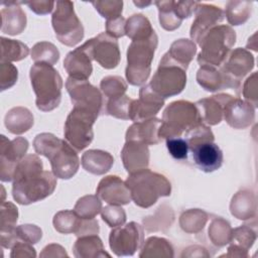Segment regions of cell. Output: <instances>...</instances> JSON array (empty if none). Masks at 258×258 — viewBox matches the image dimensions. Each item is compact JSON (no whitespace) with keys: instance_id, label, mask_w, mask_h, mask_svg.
Listing matches in <instances>:
<instances>
[{"instance_id":"19","label":"cell","mask_w":258,"mask_h":258,"mask_svg":"<svg viewBox=\"0 0 258 258\" xmlns=\"http://www.w3.org/2000/svg\"><path fill=\"white\" fill-rule=\"evenodd\" d=\"M93 57L104 69H115L121 58L119 44L116 38L102 32L92 38Z\"/></svg>"},{"instance_id":"38","label":"cell","mask_w":258,"mask_h":258,"mask_svg":"<svg viewBox=\"0 0 258 258\" xmlns=\"http://www.w3.org/2000/svg\"><path fill=\"white\" fill-rule=\"evenodd\" d=\"M82 218L75 212L70 210H64L56 213L53 217V227L61 234H76L80 225Z\"/></svg>"},{"instance_id":"7","label":"cell","mask_w":258,"mask_h":258,"mask_svg":"<svg viewBox=\"0 0 258 258\" xmlns=\"http://www.w3.org/2000/svg\"><path fill=\"white\" fill-rule=\"evenodd\" d=\"M201 123L196 105L189 101L178 100L170 103L162 114L158 136L162 138L180 137L182 133Z\"/></svg>"},{"instance_id":"52","label":"cell","mask_w":258,"mask_h":258,"mask_svg":"<svg viewBox=\"0 0 258 258\" xmlns=\"http://www.w3.org/2000/svg\"><path fill=\"white\" fill-rule=\"evenodd\" d=\"M126 19L121 15L106 21V33L111 35L114 38L122 37L126 34L125 32Z\"/></svg>"},{"instance_id":"56","label":"cell","mask_w":258,"mask_h":258,"mask_svg":"<svg viewBox=\"0 0 258 258\" xmlns=\"http://www.w3.org/2000/svg\"><path fill=\"white\" fill-rule=\"evenodd\" d=\"M22 3L26 4L31 11H33L38 15L48 14L49 12H51V10L53 9V6L55 5V2L53 1H43V0L28 1V2H22Z\"/></svg>"},{"instance_id":"31","label":"cell","mask_w":258,"mask_h":258,"mask_svg":"<svg viewBox=\"0 0 258 258\" xmlns=\"http://www.w3.org/2000/svg\"><path fill=\"white\" fill-rule=\"evenodd\" d=\"M196 52L197 45L192 40L180 38L172 42L169 50L166 53L177 64L182 67L184 70H187V67L192 60Z\"/></svg>"},{"instance_id":"24","label":"cell","mask_w":258,"mask_h":258,"mask_svg":"<svg viewBox=\"0 0 258 258\" xmlns=\"http://www.w3.org/2000/svg\"><path fill=\"white\" fill-rule=\"evenodd\" d=\"M1 31L10 35L21 33L26 26V14L19 6L22 2H2Z\"/></svg>"},{"instance_id":"37","label":"cell","mask_w":258,"mask_h":258,"mask_svg":"<svg viewBox=\"0 0 258 258\" xmlns=\"http://www.w3.org/2000/svg\"><path fill=\"white\" fill-rule=\"evenodd\" d=\"M154 4L158 8L160 25L165 30L172 31L180 26L182 19L174 9V1H156Z\"/></svg>"},{"instance_id":"21","label":"cell","mask_w":258,"mask_h":258,"mask_svg":"<svg viewBox=\"0 0 258 258\" xmlns=\"http://www.w3.org/2000/svg\"><path fill=\"white\" fill-rule=\"evenodd\" d=\"M223 118L235 129H244L255 120V108L240 98L231 97L224 107Z\"/></svg>"},{"instance_id":"2","label":"cell","mask_w":258,"mask_h":258,"mask_svg":"<svg viewBox=\"0 0 258 258\" xmlns=\"http://www.w3.org/2000/svg\"><path fill=\"white\" fill-rule=\"evenodd\" d=\"M37 154L45 156L51 165L53 174L61 179L73 177L79 167L80 158L77 150L67 141L47 132L39 133L33 140Z\"/></svg>"},{"instance_id":"22","label":"cell","mask_w":258,"mask_h":258,"mask_svg":"<svg viewBox=\"0 0 258 258\" xmlns=\"http://www.w3.org/2000/svg\"><path fill=\"white\" fill-rule=\"evenodd\" d=\"M231 97L229 94H218L199 100L195 105L201 122L206 125L219 124L223 120L225 104Z\"/></svg>"},{"instance_id":"10","label":"cell","mask_w":258,"mask_h":258,"mask_svg":"<svg viewBox=\"0 0 258 258\" xmlns=\"http://www.w3.org/2000/svg\"><path fill=\"white\" fill-rule=\"evenodd\" d=\"M97 118V115L87 109L74 107L68 115L63 127L66 141L77 151L85 149L94 138L93 125Z\"/></svg>"},{"instance_id":"57","label":"cell","mask_w":258,"mask_h":258,"mask_svg":"<svg viewBox=\"0 0 258 258\" xmlns=\"http://www.w3.org/2000/svg\"><path fill=\"white\" fill-rule=\"evenodd\" d=\"M59 245L57 244H50V245H47L46 247L43 248V251L40 253V256L41 257H55V256H68V254L66 253L64 249L61 248L59 249L58 251H55L57 248H58Z\"/></svg>"},{"instance_id":"1","label":"cell","mask_w":258,"mask_h":258,"mask_svg":"<svg viewBox=\"0 0 258 258\" xmlns=\"http://www.w3.org/2000/svg\"><path fill=\"white\" fill-rule=\"evenodd\" d=\"M56 186L53 172L43 170L36 154L25 155L17 164L12 179V197L20 205H30L50 196Z\"/></svg>"},{"instance_id":"13","label":"cell","mask_w":258,"mask_h":258,"mask_svg":"<svg viewBox=\"0 0 258 258\" xmlns=\"http://www.w3.org/2000/svg\"><path fill=\"white\" fill-rule=\"evenodd\" d=\"M28 145V141L23 137L9 140L5 135H1L0 178L2 181H12L15 168L25 156Z\"/></svg>"},{"instance_id":"18","label":"cell","mask_w":258,"mask_h":258,"mask_svg":"<svg viewBox=\"0 0 258 258\" xmlns=\"http://www.w3.org/2000/svg\"><path fill=\"white\" fill-rule=\"evenodd\" d=\"M196 17L190 27L192 41L199 43L210 29L217 26L224 19V11L215 5L200 3L196 8Z\"/></svg>"},{"instance_id":"33","label":"cell","mask_w":258,"mask_h":258,"mask_svg":"<svg viewBox=\"0 0 258 258\" xmlns=\"http://www.w3.org/2000/svg\"><path fill=\"white\" fill-rule=\"evenodd\" d=\"M125 32L131 40H134L148 37L155 31L146 16L143 14H133L126 20Z\"/></svg>"},{"instance_id":"49","label":"cell","mask_w":258,"mask_h":258,"mask_svg":"<svg viewBox=\"0 0 258 258\" xmlns=\"http://www.w3.org/2000/svg\"><path fill=\"white\" fill-rule=\"evenodd\" d=\"M166 147L169 154L176 160H183L187 157L189 149L186 140L182 137H171L166 139Z\"/></svg>"},{"instance_id":"32","label":"cell","mask_w":258,"mask_h":258,"mask_svg":"<svg viewBox=\"0 0 258 258\" xmlns=\"http://www.w3.org/2000/svg\"><path fill=\"white\" fill-rule=\"evenodd\" d=\"M197 82L202 88L209 92H216L228 88L220 68L201 67L197 72Z\"/></svg>"},{"instance_id":"53","label":"cell","mask_w":258,"mask_h":258,"mask_svg":"<svg viewBox=\"0 0 258 258\" xmlns=\"http://www.w3.org/2000/svg\"><path fill=\"white\" fill-rule=\"evenodd\" d=\"M32 244L24 242V241H17L11 248L10 256L12 258L16 257H35L36 253L34 248L31 246Z\"/></svg>"},{"instance_id":"30","label":"cell","mask_w":258,"mask_h":258,"mask_svg":"<svg viewBox=\"0 0 258 258\" xmlns=\"http://www.w3.org/2000/svg\"><path fill=\"white\" fill-rule=\"evenodd\" d=\"M231 214L239 220H247L255 217L256 199L253 192L241 190L237 192L230 205Z\"/></svg>"},{"instance_id":"35","label":"cell","mask_w":258,"mask_h":258,"mask_svg":"<svg viewBox=\"0 0 258 258\" xmlns=\"http://www.w3.org/2000/svg\"><path fill=\"white\" fill-rule=\"evenodd\" d=\"M173 248L164 238L150 237L141 247L139 257H173Z\"/></svg>"},{"instance_id":"55","label":"cell","mask_w":258,"mask_h":258,"mask_svg":"<svg viewBox=\"0 0 258 258\" xmlns=\"http://www.w3.org/2000/svg\"><path fill=\"white\" fill-rule=\"evenodd\" d=\"M198 4L199 2L197 1H174V9L177 15L183 20L196 11Z\"/></svg>"},{"instance_id":"11","label":"cell","mask_w":258,"mask_h":258,"mask_svg":"<svg viewBox=\"0 0 258 258\" xmlns=\"http://www.w3.org/2000/svg\"><path fill=\"white\" fill-rule=\"evenodd\" d=\"M67 91L74 107H81L93 112L98 117L106 114L105 96L89 83L88 80H78L69 77L66 82Z\"/></svg>"},{"instance_id":"42","label":"cell","mask_w":258,"mask_h":258,"mask_svg":"<svg viewBox=\"0 0 258 258\" xmlns=\"http://www.w3.org/2000/svg\"><path fill=\"white\" fill-rule=\"evenodd\" d=\"M102 203L97 196H85L78 200L74 211L85 219L95 218L102 211Z\"/></svg>"},{"instance_id":"48","label":"cell","mask_w":258,"mask_h":258,"mask_svg":"<svg viewBox=\"0 0 258 258\" xmlns=\"http://www.w3.org/2000/svg\"><path fill=\"white\" fill-rule=\"evenodd\" d=\"M92 4L100 15L107 20L121 16L122 14L123 1H95Z\"/></svg>"},{"instance_id":"4","label":"cell","mask_w":258,"mask_h":258,"mask_svg":"<svg viewBox=\"0 0 258 258\" xmlns=\"http://www.w3.org/2000/svg\"><path fill=\"white\" fill-rule=\"evenodd\" d=\"M29 78L35 93L36 107L43 112L55 109L61 100L62 79L58 72L45 62H34Z\"/></svg>"},{"instance_id":"3","label":"cell","mask_w":258,"mask_h":258,"mask_svg":"<svg viewBox=\"0 0 258 258\" xmlns=\"http://www.w3.org/2000/svg\"><path fill=\"white\" fill-rule=\"evenodd\" d=\"M125 183L130 190L131 200L143 209L150 208L159 198L168 197L171 192L169 180L163 174L149 168L130 173Z\"/></svg>"},{"instance_id":"39","label":"cell","mask_w":258,"mask_h":258,"mask_svg":"<svg viewBox=\"0 0 258 258\" xmlns=\"http://www.w3.org/2000/svg\"><path fill=\"white\" fill-rule=\"evenodd\" d=\"M208 220V214L202 210H187L179 218V225L186 233H198L203 230Z\"/></svg>"},{"instance_id":"50","label":"cell","mask_w":258,"mask_h":258,"mask_svg":"<svg viewBox=\"0 0 258 258\" xmlns=\"http://www.w3.org/2000/svg\"><path fill=\"white\" fill-rule=\"evenodd\" d=\"M18 71L11 62H1L0 64V88L1 91L7 90L17 82Z\"/></svg>"},{"instance_id":"46","label":"cell","mask_w":258,"mask_h":258,"mask_svg":"<svg viewBox=\"0 0 258 258\" xmlns=\"http://www.w3.org/2000/svg\"><path fill=\"white\" fill-rule=\"evenodd\" d=\"M101 216L103 221L112 228L121 226L126 222V213L121 206L109 205L102 209Z\"/></svg>"},{"instance_id":"12","label":"cell","mask_w":258,"mask_h":258,"mask_svg":"<svg viewBox=\"0 0 258 258\" xmlns=\"http://www.w3.org/2000/svg\"><path fill=\"white\" fill-rule=\"evenodd\" d=\"M143 242V227L136 222L114 227L109 236L110 248L118 257L134 255L142 247Z\"/></svg>"},{"instance_id":"41","label":"cell","mask_w":258,"mask_h":258,"mask_svg":"<svg viewBox=\"0 0 258 258\" xmlns=\"http://www.w3.org/2000/svg\"><path fill=\"white\" fill-rule=\"evenodd\" d=\"M31 59L35 62H45L53 66L59 59V51L53 43L40 41L33 45L31 49Z\"/></svg>"},{"instance_id":"8","label":"cell","mask_w":258,"mask_h":258,"mask_svg":"<svg viewBox=\"0 0 258 258\" xmlns=\"http://www.w3.org/2000/svg\"><path fill=\"white\" fill-rule=\"evenodd\" d=\"M185 72L186 70L165 53L161 57L158 68L148 85L155 94L165 100L183 91L186 84Z\"/></svg>"},{"instance_id":"54","label":"cell","mask_w":258,"mask_h":258,"mask_svg":"<svg viewBox=\"0 0 258 258\" xmlns=\"http://www.w3.org/2000/svg\"><path fill=\"white\" fill-rule=\"evenodd\" d=\"M99 230H100V227H99L98 221L95 218H92V219L82 218L81 225L75 235L77 237L86 236V235H95L99 233Z\"/></svg>"},{"instance_id":"25","label":"cell","mask_w":258,"mask_h":258,"mask_svg":"<svg viewBox=\"0 0 258 258\" xmlns=\"http://www.w3.org/2000/svg\"><path fill=\"white\" fill-rule=\"evenodd\" d=\"M161 124V119L150 118L147 120L134 122L128 127L125 135L126 141H139L147 145H154L159 143L158 129Z\"/></svg>"},{"instance_id":"17","label":"cell","mask_w":258,"mask_h":258,"mask_svg":"<svg viewBox=\"0 0 258 258\" xmlns=\"http://www.w3.org/2000/svg\"><path fill=\"white\" fill-rule=\"evenodd\" d=\"M164 105V99L155 94L149 85L141 87L139 99L133 100L130 106L129 119L139 122L153 118Z\"/></svg>"},{"instance_id":"45","label":"cell","mask_w":258,"mask_h":258,"mask_svg":"<svg viewBox=\"0 0 258 258\" xmlns=\"http://www.w3.org/2000/svg\"><path fill=\"white\" fill-rule=\"evenodd\" d=\"M18 219V210L11 202H2L1 205V233L14 229Z\"/></svg>"},{"instance_id":"36","label":"cell","mask_w":258,"mask_h":258,"mask_svg":"<svg viewBox=\"0 0 258 258\" xmlns=\"http://www.w3.org/2000/svg\"><path fill=\"white\" fill-rule=\"evenodd\" d=\"M251 10L252 2L250 1H229L226 5L224 14H226L230 24L241 25L249 19Z\"/></svg>"},{"instance_id":"34","label":"cell","mask_w":258,"mask_h":258,"mask_svg":"<svg viewBox=\"0 0 258 258\" xmlns=\"http://www.w3.org/2000/svg\"><path fill=\"white\" fill-rule=\"evenodd\" d=\"M1 62L18 61L25 58L29 53L26 44L19 40L1 37Z\"/></svg>"},{"instance_id":"58","label":"cell","mask_w":258,"mask_h":258,"mask_svg":"<svg viewBox=\"0 0 258 258\" xmlns=\"http://www.w3.org/2000/svg\"><path fill=\"white\" fill-rule=\"evenodd\" d=\"M136 6H138V7H140V8H143V7H146V6H148V5H150V4H152L153 2H144V1H134L133 2Z\"/></svg>"},{"instance_id":"40","label":"cell","mask_w":258,"mask_h":258,"mask_svg":"<svg viewBox=\"0 0 258 258\" xmlns=\"http://www.w3.org/2000/svg\"><path fill=\"white\" fill-rule=\"evenodd\" d=\"M232 228L226 220L216 218L212 221L209 228V238L213 244L221 247L230 243L232 237Z\"/></svg>"},{"instance_id":"27","label":"cell","mask_w":258,"mask_h":258,"mask_svg":"<svg viewBox=\"0 0 258 258\" xmlns=\"http://www.w3.org/2000/svg\"><path fill=\"white\" fill-rule=\"evenodd\" d=\"M114 163L113 156L104 150L90 149L82 156L83 168L93 174L101 175L110 170Z\"/></svg>"},{"instance_id":"44","label":"cell","mask_w":258,"mask_h":258,"mask_svg":"<svg viewBox=\"0 0 258 258\" xmlns=\"http://www.w3.org/2000/svg\"><path fill=\"white\" fill-rule=\"evenodd\" d=\"M133 99L123 95L114 99H109L106 103V114L118 119L128 120L130 106Z\"/></svg>"},{"instance_id":"14","label":"cell","mask_w":258,"mask_h":258,"mask_svg":"<svg viewBox=\"0 0 258 258\" xmlns=\"http://www.w3.org/2000/svg\"><path fill=\"white\" fill-rule=\"evenodd\" d=\"M254 68V56L245 48L238 47L230 52L220 68L228 88L238 89L240 81Z\"/></svg>"},{"instance_id":"26","label":"cell","mask_w":258,"mask_h":258,"mask_svg":"<svg viewBox=\"0 0 258 258\" xmlns=\"http://www.w3.org/2000/svg\"><path fill=\"white\" fill-rule=\"evenodd\" d=\"M256 240V231H254L248 225H243L232 230L231 246L228 248L227 257H247L248 250L252 247Z\"/></svg>"},{"instance_id":"29","label":"cell","mask_w":258,"mask_h":258,"mask_svg":"<svg viewBox=\"0 0 258 258\" xmlns=\"http://www.w3.org/2000/svg\"><path fill=\"white\" fill-rule=\"evenodd\" d=\"M4 124L10 133L22 134L32 127L33 116L27 108L14 107L5 115Z\"/></svg>"},{"instance_id":"16","label":"cell","mask_w":258,"mask_h":258,"mask_svg":"<svg viewBox=\"0 0 258 258\" xmlns=\"http://www.w3.org/2000/svg\"><path fill=\"white\" fill-rule=\"evenodd\" d=\"M195 164L205 172H213L223 164V152L213 140H203L188 145Z\"/></svg>"},{"instance_id":"23","label":"cell","mask_w":258,"mask_h":258,"mask_svg":"<svg viewBox=\"0 0 258 258\" xmlns=\"http://www.w3.org/2000/svg\"><path fill=\"white\" fill-rule=\"evenodd\" d=\"M121 158L129 173L147 168L149 164L148 145L139 141H126L121 151Z\"/></svg>"},{"instance_id":"15","label":"cell","mask_w":258,"mask_h":258,"mask_svg":"<svg viewBox=\"0 0 258 258\" xmlns=\"http://www.w3.org/2000/svg\"><path fill=\"white\" fill-rule=\"evenodd\" d=\"M93 59L91 38L67 54L63 60V68L69 77L78 80H88L93 72Z\"/></svg>"},{"instance_id":"51","label":"cell","mask_w":258,"mask_h":258,"mask_svg":"<svg viewBox=\"0 0 258 258\" xmlns=\"http://www.w3.org/2000/svg\"><path fill=\"white\" fill-rule=\"evenodd\" d=\"M243 96L249 104L254 108L257 107V73L254 72L250 76L243 87Z\"/></svg>"},{"instance_id":"20","label":"cell","mask_w":258,"mask_h":258,"mask_svg":"<svg viewBox=\"0 0 258 258\" xmlns=\"http://www.w3.org/2000/svg\"><path fill=\"white\" fill-rule=\"evenodd\" d=\"M96 196L109 205L123 206L131 201V194L125 181L117 175H108L102 178L97 186Z\"/></svg>"},{"instance_id":"43","label":"cell","mask_w":258,"mask_h":258,"mask_svg":"<svg viewBox=\"0 0 258 258\" xmlns=\"http://www.w3.org/2000/svg\"><path fill=\"white\" fill-rule=\"evenodd\" d=\"M100 88L105 97L114 99L125 95L127 90V84L123 78L119 76H107L104 77L100 83Z\"/></svg>"},{"instance_id":"6","label":"cell","mask_w":258,"mask_h":258,"mask_svg":"<svg viewBox=\"0 0 258 258\" xmlns=\"http://www.w3.org/2000/svg\"><path fill=\"white\" fill-rule=\"evenodd\" d=\"M157 43L158 37L155 32L148 37L131 41L127 49V67L125 71L129 84L141 86L148 79Z\"/></svg>"},{"instance_id":"9","label":"cell","mask_w":258,"mask_h":258,"mask_svg":"<svg viewBox=\"0 0 258 258\" xmlns=\"http://www.w3.org/2000/svg\"><path fill=\"white\" fill-rule=\"evenodd\" d=\"M56 38L64 45L75 46L84 37V27L74 10L72 1H56L51 16Z\"/></svg>"},{"instance_id":"47","label":"cell","mask_w":258,"mask_h":258,"mask_svg":"<svg viewBox=\"0 0 258 258\" xmlns=\"http://www.w3.org/2000/svg\"><path fill=\"white\" fill-rule=\"evenodd\" d=\"M14 235H15L16 242L20 240L30 244H35L41 239L42 232H41V229L35 225L25 224V225H20L15 227Z\"/></svg>"},{"instance_id":"5","label":"cell","mask_w":258,"mask_h":258,"mask_svg":"<svg viewBox=\"0 0 258 258\" xmlns=\"http://www.w3.org/2000/svg\"><path fill=\"white\" fill-rule=\"evenodd\" d=\"M235 42L236 32L231 26L220 24L210 29L198 43L201 46L198 54L200 67L221 68Z\"/></svg>"},{"instance_id":"28","label":"cell","mask_w":258,"mask_h":258,"mask_svg":"<svg viewBox=\"0 0 258 258\" xmlns=\"http://www.w3.org/2000/svg\"><path fill=\"white\" fill-rule=\"evenodd\" d=\"M73 251L77 258L111 257V255L105 251L103 242L97 234L78 237L73 246Z\"/></svg>"}]
</instances>
